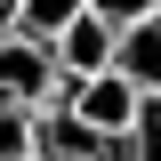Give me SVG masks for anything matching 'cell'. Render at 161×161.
Masks as SVG:
<instances>
[{"label":"cell","mask_w":161,"mask_h":161,"mask_svg":"<svg viewBox=\"0 0 161 161\" xmlns=\"http://www.w3.org/2000/svg\"><path fill=\"white\" fill-rule=\"evenodd\" d=\"M64 97V73H57V57H48V40H32V32H16V24H0V105H57Z\"/></svg>","instance_id":"6da1fadb"},{"label":"cell","mask_w":161,"mask_h":161,"mask_svg":"<svg viewBox=\"0 0 161 161\" xmlns=\"http://www.w3.org/2000/svg\"><path fill=\"white\" fill-rule=\"evenodd\" d=\"M137 97H145V89H129L121 73H89V80H64V97H57V105L80 121V129H97V137L113 145L121 129L137 121Z\"/></svg>","instance_id":"7a4b0ae2"},{"label":"cell","mask_w":161,"mask_h":161,"mask_svg":"<svg viewBox=\"0 0 161 161\" xmlns=\"http://www.w3.org/2000/svg\"><path fill=\"white\" fill-rule=\"evenodd\" d=\"M48 57H57V73H64V80L105 73V64H113V24H105L97 8H73V16L48 32Z\"/></svg>","instance_id":"3957f363"},{"label":"cell","mask_w":161,"mask_h":161,"mask_svg":"<svg viewBox=\"0 0 161 161\" xmlns=\"http://www.w3.org/2000/svg\"><path fill=\"white\" fill-rule=\"evenodd\" d=\"M105 73H121L129 89H161V8L113 24V64H105Z\"/></svg>","instance_id":"277c9868"},{"label":"cell","mask_w":161,"mask_h":161,"mask_svg":"<svg viewBox=\"0 0 161 161\" xmlns=\"http://www.w3.org/2000/svg\"><path fill=\"white\" fill-rule=\"evenodd\" d=\"M73 8H80V0H8V24H16V32H32V40H48Z\"/></svg>","instance_id":"5b68a950"},{"label":"cell","mask_w":161,"mask_h":161,"mask_svg":"<svg viewBox=\"0 0 161 161\" xmlns=\"http://www.w3.org/2000/svg\"><path fill=\"white\" fill-rule=\"evenodd\" d=\"M0 161H32V105H0Z\"/></svg>","instance_id":"8992f818"},{"label":"cell","mask_w":161,"mask_h":161,"mask_svg":"<svg viewBox=\"0 0 161 161\" xmlns=\"http://www.w3.org/2000/svg\"><path fill=\"white\" fill-rule=\"evenodd\" d=\"M80 8H97L105 24H129V16H153L161 0H80Z\"/></svg>","instance_id":"52a82bcc"},{"label":"cell","mask_w":161,"mask_h":161,"mask_svg":"<svg viewBox=\"0 0 161 161\" xmlns=\"http://www.w3.org/2000/svg\"><path fill=\"white\" fill-rule=\"evenodd\" d=\"M0 24H8V0H0Z\"/></svg>","instance_id":"ba28073f"}]
</instances>
